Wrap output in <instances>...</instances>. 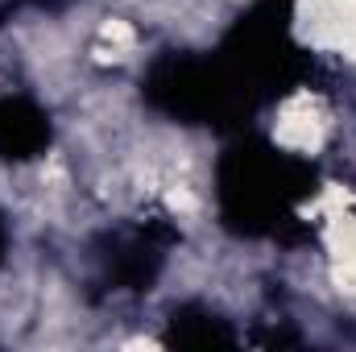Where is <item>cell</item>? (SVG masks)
Returning a JSON list of instances; mask_svg holds the SVG:
<instances>
[{
  "label": "cell",
  "instance_id": "obj_1",
  "mask_svg": "<svg viewBox=\"0 0 356 352\" xmlns=\"http://www.w3.org/2000/svg\"><path fill=\"white\" fill-rule=\"evenodd\" d=\"M323 137V125L315 116V108L307 99H294L282 116H277V141L290 145V150H315Z\"/></svg>",
  "mask_w": 356,
  "mask_h": 352
},
{
  "label": "cell",
  "instance_id": "obj_2",
  "mask_svg": "<svg viewBox=\"0 0 356 352\" xmlns=\"http://www.w3.org/2000/svg\"><path fill=\"white\" fill-rule=\"evenodd\" d=\"M336 257H340V282H356V224L336 232Z\"/></svg>",
  "mask_w": 356,
  "mask_h": 352
}]
</instances>
